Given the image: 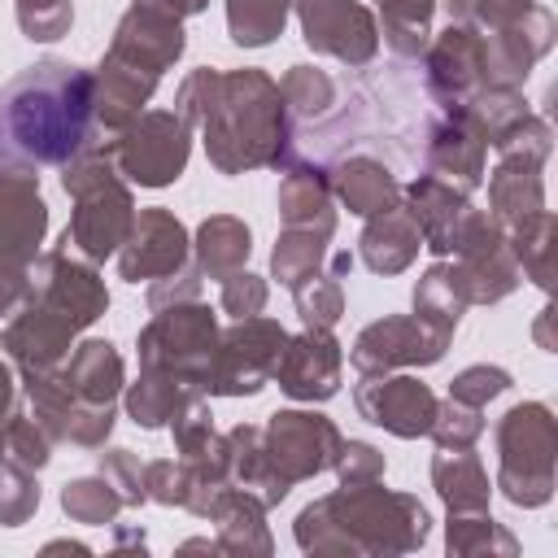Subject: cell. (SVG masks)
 Wrapping results in <instances>:
<instances>
[{"mask_svg": "<svg viewBox=\"0 0 558 558\" xmlns=\"http://www.w3.org/2000/svg\"><path fill=\"white\" fill-rule=\"evenodd\" d=\"M96 78L65 61H39L0 92V148L31 161H65L83 148Z\"/></svg>", "mask_w": 558, "mask_h": 558, "instance_id": "6da1fadb", "label": "cell"}, {"mask_svg": "<svg viewBox=\"0 0 558 558\" xmlns=\"http://www.w3.org/2000/svg\"><path fill=\"white\" fill-rule=\"evenodd\" d=\"M205 100L201 105H183V118H201L205 126V148L209 161L227 174L244 170V166H262V161H283L288 157V126H283V109H279V87L257 74H196Z\"/></svg>", "mask_w": 558, "mask_h": 558, "instance_id": "7a4b0ae2", "label": "cell"}, {"mask_svg": "<svg viewBox=\"0 0 558 558\" xmlns=\"http://www.w3.org/2000/svg\"><path fill=\"white\" fill-rule=\"evenodd\" d=\"M497 445H501V493L514 506H545L554 493V449H558V432H554V414L541 401L514 405L501 427H497Z\"/></svg>", "mask_w": 558, "mask_h": 558, "instance_id": "3957f363", "label": "cell"}, {"mask_svg": "<svg viewBox=\"0 0 558 558\" xmlns=\"http://www.w3.org/2000/svg\"><path fill=\"white\" fill-rule=\"evenodd\" d=\"M65 192L78 196L74 222L65 227V244H78L92 262L113 253L131 227V196L113 183L105 153H87L83 161H74L65 170Z\"/></svg>", "mask_w": 558, "mask_h": 558, "instance_id": "277c9868", "label": "cell"}, {"mask_svg": "<svg viewBox=\"0 0 558 558\" xmlns=\"http://www.w3.org/2000/svg\"><path fill=\"white\" fill-rule=\"evenodd\" d=\"M122 174H131L144 187H161L170 179H179L183 161H187V126L183 113H148L144 122H135L118 148H113Z\"/></svg>", "mask_w": 558, "mask_h": 558, "instance_id": "5b68a950", "label": "cell"}, {"mask_svg": "<svg viewBox=\"0 0 558 558\" xmlns=\"http://www.w3.org/2000/svg\"><path fill=\"white\" fill-rule=\"evenodd\" d=\"M266 436H270V445H266L262 453H266L270 471H275L283 484L323 471V466L331 462V453L340 449L336 427H331L323 414H301V410L270 414Z\"/></svg>", "mask_w": 558, "mask_h": 558, "instance_id": "8992f818", "label": "cell"}, {"mask_svg": "<svg viewBox=\"0 0 558 558\" xmlns=\"http://www.w3.org/2000/svg\"><path fill=\"white\" fill-rule=\"evenodd\" d=\"M283 340L288 336L275 323H262V318L231 331L222 340V357L205 366V379H209L205 388H214V392H257L262 379L275 371V362L283 353Z\"/></svg>", "mask_w": 558, "mask_h": 558, "instance_id": "52a82bcc", "label": "cell"}, {"mask_svg": "<svg viewBox=\"0 0 558 558\" xmlns=\"http://www.w3.org/2000/svg\"><path fill=\"white\" fill-rule=\"evenodd\" d=\"M214 318L209 310H170L161 314L144 340H140V357L144 371H187V366H209L214 362Z\"/></svg>", "mask_w": 558, "mask_h": 558, "instance_id": "ba28073f", "label": "cell"}, {"mask_svg": "<svg viewBox=\"0 0 558 558\" xmlns=\"http://www.w3.org/2000/svg\"><path fill=\"white\" fill-rule=\"evenodd\" d=\"M301 4V26L305 44L318 52H331L340 61H366L375 52V26L371 13L353 0H296Z\"/></svg>", "mask_w": 558, "mask_h": 558, "instance_id": "9c48e42d", "label": "cell"}, {"mask_svg": "<svg viewBox=\"0 0 558 558\" xmlns=\"http://www.w3.org/2000/svg\"><path fill=\"white\" fill-rule=\"evenodd\" d=\"M445 331L427 327L423 318L405 323V318H384L375 327H366L357 336L353 349V366L357 371H384L392 362H436L445 353Z\"/></svg>", "mask_w": 558, "mask_h": 558, "instance_id": "30bf717a", "label": "cell"}, {"mask_svg": "<svg viewBox=\"0 0 558 558\" xmlns=\"http://www.w3.org/2000/svg\"><path fill=\"white\" fill-rule=\"evenodd\" d=\"M357 410L397 436H423L432 432V418L440 405L418 379L401 375V379H366L357 388Z\"/></svg>", "mask_w": 558, "mask_h": 558, "instance_id": "8fae6325", "label": "cell"}, {"mask_svg": "<svg viewBox=\"0 0 558 558\" xmlns=\"http://www.w3.org/2000/svg\"><path fill=\"white\" fill-rule=\"evenodd\" d=\"M288 349L275 362L279 384L292 397H331L340 384V349L327 327H310L301 340H283Z\"/></svg>", "mask_w": 558, "mask_h": 558, "instance_id": "7c38bea8", "label": "cell"}, {"mask_svg": "<svg viewBox=\"0 0 558 558\" xmlns=\"http://www.w3.org/2000/svg\"><path fill=\"white\" fill-rule=\"evenodd\" d=\"M187 253V235L183 227L166 214V209H148L140 214L135 231H131V248L122 253V279L140 283L153 275H170Z\"/></svg>", "mask_w": 558, "mask_h": 558, "instance_id": "4fadbf2b", "label": "cell"}, {"mask_svg": "<svg viewBox=\"0 0 558 558\" xmlns=\"http://www.w3.org/2000/svg\"><path fill=\"white\" fill-rule=\"evenodd\" d=\"M418 244H423L418 222H414L405 209H397V205L379 209V218H375V222L366 227V235H362L366 266H371V270H384V275L410 266V257L418 253Z\"/></svg>", "mask_w": 558, "mask_h": 558, "instance_id": "5bb4252c", "label": "cell"}, {"mask_svg": "<svg viewBox=\"0 0 558 558\" xmlns=\"http://www.w3.org/2000/svg\"><path fill=\"white\" fill-rule=\"evenodd\" d=\"M61 384L70 388V397L78 405H109L113 392H118V384H122V362H118L113 344L109 340H87L74 353V362H70V371H65Z\"/></svg>", "mask_w": 558, "mask_h": 558, "instance_id": "9a60e30c", "label": "cell"}, {"mask_svg": "<svg viewBox=\"0 0 558 558\" xmlns=\"http://www.w3.org/2000/svg\"><path fill=\"white\" fill-rule=\"evenodd\" d=\"M432 475H436V488H440V497L449 501L453 514L488 506V475H484V466H480V458L471 449H453V453L440 449Z\"/></svg>", "mask_w": 558, "mask_h": 558, "instance_id": "2e32d148", "label": "cell"}, {"mask_svg": "<svg viewBox=\"0 0 558 558\" xmlns=\"http://www.w3.org/2000/svg\"><path fill=\"white\" fill-rule=\"evenodd\" d=\"M336 187H340V196H344V205H349L353 214H379V209H388L392 196H397L392 174H388L379 161H366V157L349 161V166L336 174Z\"/></svg>", "mask_w": 558, "mask_h": 558, "instance_id": "e0dca14e", "label": "cell"}, {"mask_svg": "<svg viewBox=\"0 0 558 558\" xmlns=\"http://www.w3.org/2000/svg\"><path fill=\"white\" fill-rule=\"evenodd\" d=\"M248 257V227L235 218H209L201 227V270L214 279H227Z\"/></svg>", "mask_w": 558, "mask_h": 558, "instance_id": "ac0fdd59", "label": "cell"}, {"mask_svg": "<svg viewBox=\"0 0 558 558\" xmlns=\"http://www.w3.org/2000/svg\"><path fill=\"white\" fill-rule=\"evenodd\" d=\"M227 17H231V39L257 48L283 31L288 0H227Z\"/></svg>", "mask_w": 558, "mask_h": 558, "instance_id": "d6986e66", "label": "cell"}, {"mask_svg": "<svg viewBox=\"0 0 558 558\" xmlns=\"http://www.w3.org/2000/svg\"><path fill=\"white\" fill-rule=\"evenodd\" d=\"M174 375H161L157 379V371H148V379L144 384H135L131 388V414H135V423H144V427H161L166 418H174V414H183L187 410V397H179L174 392Z\"/></svg>", "mask_w": 558, "mask_h": 558, "instance_id": "ffe728a7", "label": "cell"}, {"mask_svg": "<svg viewBox=\"0 0 558 558\" xmlns=\"http://www.w3.org/2000/svg\"><path fill=\"white\" fill-rule=\"evenodd\" d=\"M388 26V44L405 57H414L427 39V17H432V0H375Z\"/></svg>", "mask_w": 558, "mask_h": 558, "instance_id": "44dd1931", "label": "cell"}, {"mask_svg": "<svg viewBox=\"0 0 558 558\" xmlns=\"http://www.w3.org/2000/svg\"><path fill=\"white\" fill-rule=\"evenodd\" d=\"M323 231L314 235V227H288V235L279 240V248H275V275L292 288V283H301L305 275H314V266H318V257H323Z\"/></svg>", "mask_w": 558, "mask_h": 558, "instance_id": "7402d4cb", "label": "cell"}, {"mask_svg": "<svg viewBox=\"0 0 558 558\" xmlns=\"http://www.w3.org/2000/svg\"><path fill=\"white\" fill-rule=\"evenodd\" d=\"M61 506H65V514H74L83 523H105L118 514L122 493H113L109 480H74V484H65Z\"/></svg>", "mask_w": 558, "mask_h": 558, "instance_id": "603a6c76", "label": "cell"}, {"mask_svg": "<svg viewBox=\"0 0 558 558\" xmlns=\"http://www.w3.org/2000/svg\"><path fill=\"white\" fill-rule=\"evenodd\" d=\"M514 231H519V240H514L519 248H514V253H519L523 270H527L541 288H549V231H554V218L541 209V214H532L527 222H519Z\"/></svg>", "mask_w": 558, "mask_h": 558, "instance_id": "cb8c5ba5", "label": "cell"}, {"mask_svg": "<svg viewBox=\"0 0 558 558\" xmlns=\"http://www.w3.org/2000/svg\"><path fill=\"white\" fill-rule=\"evenodd\" d=\"M488 545H497L501 554H514V536L506 532V527H497L484 510H475V519H453L449 523V549H458V554H475V549H488Z\"/></svg>", "mask_w": 558, "mask_h": 558, "instance_id": "d4e9b609", "label": "cell"}, {"mask_svg": "<svg viewBox=\"0 0 558 558\" xmlns=\"http://www.w3.org/2000/svg\"><path fill=\"white\" fill-rule=\"evenodd\" d=\"M279 96L292 105V113L310 118V113H323L331 105V78L318 74V70H310V65H292V74L283 78Z\"/></svg>", "mask_w": 558, "mask_h": 558, "instance_id": "484cf974", "label": "cell"}, {"mask_svg": "<svg viewBox=\"0 0 558 558\" xmlns=\"http://www.w3.org/2000/svg\"><path fill=\"white\" fill-rule=\"evenodd\" d=\"M305 279H310V288L305 283L292 288L296 305H301V318L310 327H331L340 318V283H336V275H305Z\"/></svg>", "mask_w": 558, "mask_h": 558, "instance_id": "4316f807", "label": "cell"}, {"mask_svg": "<svg viewBox=\"0 0 558 558\" xmlns=\"http://www.w3.org/2000/svg\"><path fill=\"white\" fill-rule=\"evenodd\" d=\"M70 0H17V22L26 39H61L70 31Z\"/></svg>", "mask_w": 558, "mask_h": 558, "instance_id": "83f0119b", "label": "cell"}, {"mask_svg": "<svg viewBox=\"0 0 558 558\" xmlns=\"http://www.w3.org/2000/svg\"><path fill=\"white\" fill-rule=\"evenodd\" d=\"M510 388V375L501 366H466L453 384H449V401H462V405H475L484 410L493 397H501Z\"/></svg>", "mask_w": 558, "mask_h": 558, "instance_id": "f1b7e54d", "label": "cell"}, {"mask_svg": "<svg viewBox=\"0 0 558 558\" xmlns=\"http://www.w3.org/2000/svg\"><path fill=\"white\" fill-rule=\"evenodd\" d=\"M39 506V488L31 484L26 466H0V519L17 527Z\"/></svg>", "mask_w": 558, "mask_h": 558, "instance_id": "f546056e", "label": "cell"}, {"mask_svg": "<svg viewBox=\"0 0 558 558\" xmlns=\"http://www.w3.org/2000/svg\"><path fill=\"white\" fill-rule=\"evenodd\" d=\"M432 432L440 436V445H453V449H471V440L484 432V418L475 405H462V401H449L445 410H436L432 418Z\"/></svg>", "mask_w": 558, "mask_h": 558, "instance_id": "4dcf8cb0", "label": "cell"}, {"mask_svg": "<svg viewBox=\"0 0 558 558\" xmlns=\"http://www.w3.org/2000/svg\"><path fill=\"white\" fill-rule=\"evenodd\" d=\"M227 288H222V310L227 314H235V318H248V314H257L262 305H266V283L257 279V275H227L222 279Z\"/></svg>", "mask_w": 558, "mask_h": 558, "instance_id": "1f68e13d", "label": "cell"}, {"mask_svg": "<svg viewBox=\"0 0 558 558\" xmlns=\"http://www.w3.org/2000/svg\"><path fill=\"white\" fill-rule=\"evenodd\" d=\"M100 475H105L109 484H118V488H122V501H140V497H144V484H140V466H135V458H131L126 449H113V453H105V462H100Z\"/></svg>", "mask_w": 558, "mask_h": 558, "instance_id": "d6a6232c", "label": "cell"}, {"mask_svg": "<svg viewBox=\"0 0 558 558\" xmlns=\"http://www.w3.org/2000/svg\"><path fill=\"white\" fill-rule=\"evenodd\" d=\"M340 475H344V484H366V480H375L379 471H384V458L371 449V445H357V440H349V445H340Z\"/></svg>", "mask_w": 558, "mask_h": 558, "instance_id": "836d02e7", "label": "cell"}]
</instances>
